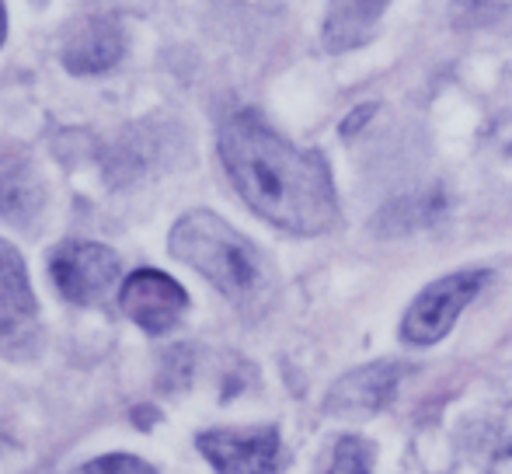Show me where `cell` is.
<instances>
[{
	"label": "cell",
	"mask_w": 512,
	"mask_h": 474,
	"mask_svg": "<svg viewBox=\"0 0 512 474\" xmlns=\"http://www.w3.org/2000/svg\"><path fill=\"white\" fill-rule=\"evenodd\" d=\"M199 450L220 474H279L283 443L272 426L262 429H209Z\"/></svg>",
	"instance_id": "cell-6"
},
{
	"label": "cell",
	"mask_w": 512,
	"mask_h": 474,
	"mask_svg": "<svg viewBox=\"0 0 512 474\" xmlns=\"http://www.w3.org/2000/svg\"><path fill=\"white\" fill-rule=\"evenodd\" d=\"M387 0H331L328 21H324V46L331 53L356 49L370 42Z\"/></svg>",
	"instance_id": "cell-11"
},
{
	"label": "cell",
	"mask_w": 512,
	"mask_h": 474,
	"mask_svg": "<svg viewBox=\"0 0 512 474\" xmlns=\"http://www.w3.org/2000/svg\"><path fill=\"white\" fill-rule=\"evenodd\" d=\"M485 283H488V272L464 269L425 286L415 297V304L408 307L405 321H401L405 342H411V346H436L439 339H446V332L457 325L460 311L478 297Z\"/></svg>",
	"instance_id": "cell-3"
},
{
	"label": "cell",
	"mask_w": 512,
	"mask_h": 474,
	"mask_svg": "<svg viewBox=\"0 0 512 474\" xmlns=\"http://www.w3.org/2000/svg\"><path fill=\"white\" fill-rule=\"evenodd\" d=\"M502 454H506V457H512V443H509V447H506V450H502Z\"/></svg>",
	"instance_id": "cell-15"
},
{
	"label": "cell",
	"mask_w": 512,
	"mask_h": 474,
	"mask_svg": "<svg viewBox=\"0 0 512 474\" xmlns=\"http://www.w3.org/2000/svg\"><path fill=\"white\" fill-rule=\"evenodd\" d=\"M49 276L70 304H102L119 279V255L95 241H67L49 258Z\"/></svg>",
	"instance_id": "cell-5"
},
{
	"label": "cell",
	"mask_w": 512,
	"mask_h": 474,
	"mask_svg": "<svg viewBox=\"0 0 512 474\" xmlns=\"http://www.w3.org/2000/svg\"><path fill=\"white\" fill-rule=\"evenodd\" d=\"M4 32H7V18H4V0H0V42H4Z\"/></svg>",
	"instance_id": "cell-14"
},
{
	"label": "cell",
	"mask_w": 512,
	"mask_h": 474,
	"mask_svg": "<svg viewBox=\"0 0 512 474\" xmlns=\"http://www.w3.org/2000/svg\"><path fill=\"white\" fill-rule=\"evenodd\" d=\"M373 468V447L359 436H342L335 443V454L324 474H370Z\"/></svg>",
	"instance_id": "cell-12"
},
{
	"label": "cell",
	"mask_w": 512,
	"mask_h": 474,
	"mask_svg": "<svg viewBox=\"0 0 512 474\" xmlns=\"http://www.w3.org/2000/svg\"><path fill=\"white\" fill-rule=\"evenodd\" d=\"M171 255L182 258L234 304H251L265 290V262L244 234L209 210H192L171 231Z\"/></svg>",
	"instance_id": "cell-2"
},
{
	"label": "cell",
	"mask_w": 512,
	"mask_h": 474,
	"mask_svg": "<svg viewBox=\"0 0 512 474\" xmlns=\"http://www.w3.org/2000/svg\"><path fill=\"white\" fill-rule=\"evenodd\" d=\"M122 311L133 318L143 332H168L189 307V293L175 283L171 276L157 269H140L122 283Z\"/></svg>",
	"instance_id": "cell-7"
},
{
	"label": "cell",
	"mask_w": 512,
	"mask_h": 474,
	"mask_svg": "<svg viewBox=\"0 0 512 474\" xmlns=\"http://www.w3.org/2000/svg\"><path fill=\"white\" fill-rule=\"evenodd\" d=\"M39 346V307L14 244L0 241V353L28 359Z\"/></svg>",
	"instance_id": "cell-4"
},
{
	"label": "cell",
	"mask_w": 512,
	"mask_h": 474,
	"mask_svg": "<svg viewBox=\"0 0 512 474\" xmlns=\"http://www.w3.org/2000/svg\"><path fill=\"white\" fill-rule=\"evenodd\" d=\"M81 474H157L150 464H143L140 457H126V454H112V457H98V461L84 464Z\"/></svg>",
	"instance_id": "cell-13"
},
{
	"label": "cell",
	"mask_w": 512,
	"mask_h": 474,
	"mask_svg": "<svg viewBox=\"0 0 512 474\" xmlns=\"http://www.w3.org/2000/svg\"><path fill=\"white\" fill-rule=\"evenodd\" d=\"M220 161L241 199L290 234H324L338 224V199L321 154L300 150L255 112L220 126Z\"/></svg>",
	"instance_id": "cell-1"
},
{
	"label": "cell",
	"mask_w": 512,
	"mask_h": 474,
	"mask_svg": "<svg viewBox=\"0 0 512 474\" xmlns=\"http://www.w3.org/2000/svg\"><path fill=\"white\" fill-rule=\"evenodd\" d=\"M122 56V32L115 18L95 14L84 18L70 28L67 42H63V63L74 74H102V70L115 67Z\"/></svg>",
	"instance_id": "cell-9"
},
{
	"label": "cell",
	"mask_w": 512,
	"mask_h": 474,
	"mask_svg": "<svg viewBox=\"0 0 512 474\" xmlns=\"http://www.w3.org/2000/svg\"><path fill=\"white\" fill-rule=\"evenodd\" d=\"M401 377H405V366L401 363H373L359 366V370L345 373L328 394V412L342 415H370L380 412L387 401L394 398Z\"/></svg>",
	"instance_id": "cell-8"
},
{
	"label": "cell",
	"mask_w": 512,
	"mask_h": 474,
	"mask_svg": "<svg viewBox=\"0 0 512 474\" xmlns=\"http://www.w3.org/2000/svg\"><path fill=\"white\" fill-rule=\"evenodd\" d=\"M46 192L25 157H0V217L28 227L42 213Z\"/></svg>",
	"instance_id": "cell-10"
}]
</instances>
